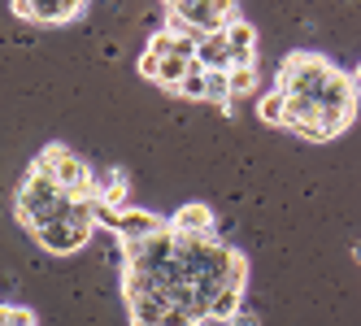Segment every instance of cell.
<instances>
[{
  "mask_svg": "<svg viewBox=\"0 0 361 326\" xmlns=\"http://www.w3.org/2000/svg\"><path fill=\"white\" fill-rule=\"evenodd\" d=\"M331 74H335V65L326 61V57H318V53H292L288 61L279 65V92H288V96H309V100H318L322 96V87L331 83Z\"/></svg>",
  "mask_w": 361,
  "mask_h": 326,
  "instance_id": "6da1fadb",
  "label": "cell"
},
{
  "mask_svg": "<svg viewBox=\"0 0 361 326\" xmlns=\"http://www.w3.org/2000/svg\"><path fill=\"white\" fill-rule=\"evenodd\" d=\"M126 248V270H144V274H161L170 261H174V248H178V235L174 227H166L148 239H135V244H122Z\"/></svg>",
  "mask_w": 361,
  "mask_h": 326,
  "instance_id": "7a4b0ae2",
  "label": "cell"
},
{
  "mask_svg": "<svg viewBox=\"0 0 361 326\" xmlns=\"http://www.w3.org/2000/svg\"><path fill=\"white\" fill-rule=\"evenodd\" d=\"M35 244L44 253H57V257H70L92 239V222H74V218H57V222H44V227L31 231Z\"/></svg>",
  "mask_w": 361,
  "mask_h": 326,
  "instance_id": "3957f363",
  "label": "cell"
},
{
  "mask_svg": "<svg viewBox=\"0 0 361 326\" xmlns=\"http://www.w3.org/2000/svg\"><path fill=\"white\" fill-rule=\"evenodd\" d=\"M174 13L188 18L200 35H214V31H226V27H231V18L218 9V0H178Z\"/></svg>",
  "mask_w": 361,
  "mask_h": 326,
  "instance_id": "277c9868",
  "label": "cell"
},
{
  "mask_svg": "<svg viewBox=\"0 0 361 326\" xmlns=\"http://www.w3.org/2000/svg\"><path fill=\"white\" fill-rule=\"evenodd\" d=\"M83 5L87 0H13V13L31 22H70Z\"/></svg>",
  "mask_w": 361,
  "mask_h": 326,
  "instance_id": "5b68a950",
  "label": "cell"
},
{
  "mask_svg": "<svg viewBox=\"0 0 361 326\" xmlns=\"http://www.w3.org/2000/svg\"><path fill=\"white\" fill-rule=\"evenodd\" d=\"M170 227H174V235H188V239H214V209L192 200V205L170 213Z\"/></svg>",
  "mask_w": 361,
  "mask_h": 326,
  "instance_id": "8992f818",
  "label": "cell"
},
{
  "mask_svg": "<svg viewBox=\"0 0 361 326\" xmlns=\"http://www.w3.org/2000/svg\"><path fill=\"white\" fill-rule=\"evenodd\" d=\"M166 227V222L152 213V209H122V218H118V239L122 244H135V239H148V235H157Z\"/></svg>",
  "mask_w": 361,
  "mask_h": 326,
  "instance_id": "52a82bcc",
  "label": "cell"
},
{
  "mask_svg": "<svg viewBox=\"0 0 361 326\" xmlns=\"http://www.w3.org/2000/svg\"><path fill=\"white\" fill-rule=\"evenodd\" d=\"M196 61H200L204 70H231V39H226V31L204 35L200 48H196Z\"/></svg>",
  "mask_w": 361,
  "mask_h": 326,
  "instance_id": "ba28073f",
  "label": "cell"
},
{
  "mask_svg": "<svg viewBox=\"0 0 361 326\" xmlns=\"http://www.w3.org/2000/svg\"><path fill=\"white\" fill-rule=\"evenodd\" d=\"M126 313H131V326H161V318L170 313V300L166 296H140V300H126Z\"/></svg>",
  "mask_w": 361,
  "mask_h": 326,
  "instance_id": "9c48e42d",
  "label": "cell"
},
{
  "mask_svg": "<svg viewBox=\"0 0 361 326\" xmlns=\"http://www.w3.org/2000/svg\"><path fill=\"white\" fill-rule=\"evenodd\" d=\"M244 309V291L240 287H222L214 300H209V322H235Z\"/></svg>",
  "mask_w": 361,
  "mask_h": 326,
  "instance_id": "30bf717a",
  "label": "cell"
},
{
  "mask_svg": "<svg viewBox=\"0 0 361 326\" xmlns=\"http://www.w3.org/2000/svg\"><path fill=\"white\" fill-rule=\"evenodd\" d=\"M257 118L266 122V127H288V92H266L257 100Z\"/></svg>",
  "mask_w": 361,
  "mask_h": 326,
  "instance_id": "8fae6325",
  "label": "cell"
},
{
  "mask_svg": "<svg viewBox=\"0 0 361 326\" xmlns=\"http://www.w3.org/2000/svg\"><path fill=\"white\" fill-rule=\"evenodd\" d=\"M204 100L209 105H222V109H231V74L226 70H204Z\"/></svg>",
  "mask_w": 361,
  "mask_h": 326,
  "instance_id": "7c38bea8",
  "label": "cell"
},
{
  "mask_svg": "<svg viewBox=\"0 0 361 326\" xmlns=\"http://www.w3.org/2000/svg\"><path fill=\"white\" fill-rule=\"evenodd\" d=\"M192 61H196V57H192ZM192 61H188V57H161V74H157V83L174 92L178 83L188 79V70H192Z\"/></svg>",
  "mask_w": 361,
  "mask_h": 326,
  "instance_id": "4fadbf2b",
  "label": "cell"
},
{
  "mask_svg": "<svg viewBox=\"0 0 361 326\" xmlns=\"http://www.w3.org/2000/svg\"><path fill=\"white\" fill-rule=\"evenodd\" d=\"M226 39H231V53H244V48L257 44V27H252V22H244V18H235L226 27Z\"/></svg>",
  "mask_w": 361,
  "mask_h": 326,
  "instance_id": "5bb4252c",
  "label": "cell"
},
{
  "mask_svg": "<svg viewBox=\"0 0 361 326\" xmlns=\"http://www.w3.org/2000/svg\"><path fill=\"white\" fill-rule=\"evenodd\" d=\"M178 96H188V100H204V65L200 61H192V70H188V79L174 87Z\"/></svg>",
  "mask_w": 361,
  "mask_h": 326,
  "instance_id": "9a60e30c",
  "label": "cell"
},
{
  "mask_svg": "<svg viewBox=\"0 0 361 326\" xmlns=\"http://www.w3.org/2000/svg\"><path fill=\"white\" fill-rule=\"evenodd\" d=\"M231 74V96H248L257 87V65H240V70H226Z\"/></svg>",
  "mask_w": 361,
  "mask_h": 326,
  "instance_id": "2e32d148",
  "label": "cell"
},
{
  "mask_svg": "<svg viewBox=\"0 0 361 326\" xmlns=\"http://www.w3.org/2000/svg\"><path fill=\"white\" fill-rule=\"evenodd\" d=\"M0 326H35V313L22 305H0Z\"/></svg>",
  "mask_w": 361,
  "mask_h": 326,
  "instance_id": "e0dca14e",
  "label": "cell"
},
{
  "mask_svg": "<svg viewBox=\"0 0 361 326\" xmlns=\"http://www.w3.org/2000/svg\"><path fill=\"white\" fill-rule=\"evenodd\" d=\"M118 218H122V209L105 205V200H96V205H92V222H100V227H109V231H118Z\"/></svg>",
  "mask_w": 361,
  "mask_h": 326,
  "instance_id": "ac0fdd59",
  "label": "cell"
},
{
  "mask_svg": "<svg viewBox=\"0 0 361 326\" xmlns=\"http://www.w3.org/2000/svg\"><path fill=\"white\" fill-rule=\"evenodd\" d=\"M135 70H140V79L157 83V74H161V57H157V53H148V48H144V57L135 61Z\"/></svg>",
  "mask_w": 361,
  "mask_h": 326,
  "instance_id": "d6986e66",
  "label": "cell"
},
{
  "mask_svg": "<svg viewBox=\"0 0 361 326\" xmlns=\"http://www.w3.org/2000/svg\"><path fill=\"white\" fill-rule=\"evenodd\" d=\"M148 53H157V57H174V35H170V31H152Z\"/></svg>",
  "mask_w": 361,
  "mask_h": 326,
  "instance_id": "ffe728a7",
  "label": "cell"
},
{
  "mask_svg": "<svg viewBox=\"0 0 361 326\" xmlns=\"http://www.w3.org/2000/svg\"><path fill=\"white\" fill-rule=\"evenodd\" d=\"M161 326H196V318H192L188 309H174V305H170V313L161 318Z\"/></svg>",
  "mask_w": 361,
  "mask_h": 326,
  "instance_id": "44dd1931",
  "label": "cell"
},
{
  "mask_svg": "<svg viewBox=\"0 0 361 326\" xmlns=\"http://www.w3.org/2000/svg\"><path fill=\"white\" fill-rule=\"evenodd\" d=\"M353 87H357V100H361V65L353 70Z\"/></svg>",
  "mask_w": 361,
  "mask_h": 326,
  "instance_id": "7402d4cb",
  "label": "cell"
},
{
  "mask_svg": "<svg viewBox=\"0 0 361 326\" xmlns=\"http://www.w3.org/2000/svg\"><path fill=\"white\" fill-rule=\"evenodd\" d=\"M226 326H257V322H252V318H244V313H240V318H235V322H226Z\"/></svg>",
  "mask_w": 361,
  "mask_h": 326,
  "instance_id": "603a6c76",
  "label": "cell"
},
{
  "mask_svg": "<svg viewBox=\"0 0 361 326\" xmlns=\"http://www.w3.org/2000/svg\"><path fill=\"white\" fill-rule=\"evenodd\" d=\"M353 257H357V261H361V239H357V244H353Z\"/></svg>",
  "mask_w": 361,
  "mask_h": 326,
  "instance_id": "cb8c5ba5",
  "label": "cell"
},
{
  "mask_svg": "<svg viewBox=\"0 0 361 326\" xmlns=\"http://www.w3.org/2000/svg\"><path fill=\"white\" fill-rule=\"evenodd\" d=\"M161 5H166V9H174V5H178V0H161Z\"/></svg>",
  "mask_w": 361,
  "mask_h": 326,
  "instance_id": "d4e9b609",
  "label": "cell"
}]
</instances>
